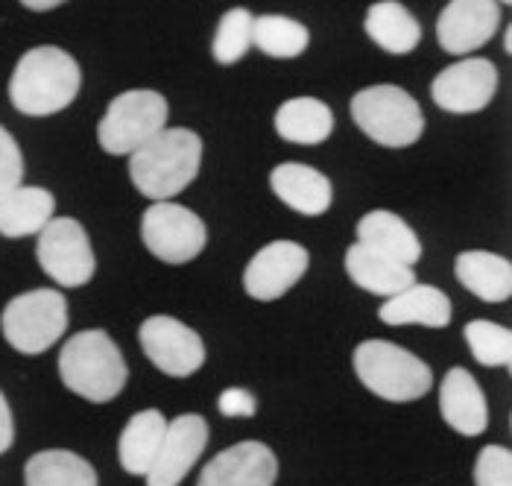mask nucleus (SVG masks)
<instances>
[{"label": "nucleus", "instance_id": "5701e85b", "mask_svg": "<svg viewBox=\"0 0 512 486\" xmlns=\"http://www.w3.org/2000/svg\"><path fill=\"white\" fill-rule=\"evenodd\" d=\"M366 36L375 41L381 50L393 56H407L419 47L422 41V27L410 15V9L398 0H378L366 12Z\"/></svg>", "mask_w": 512, "mask_h": 486}, {"label": "nucleus", "instance_id": "c85d7f7f", "mask_svg": "<svg viewBox=\"0 0 512 486\" xmlns=\"http://www.w3.org/2000/svg\"><path fill=\"white\" fill-rule=\"evenodd\" d=\"M466 343L472 349L474 361L483 366H504L512 364V334L504 325L489 323V320H472L466 325Z\"/></svg>", "mask_w": 512, "mask_h": 486}, {"label": "nucleus", "instance_id": "423d86ee", "mask_svg": "<svg viewBox=\"0 0 512 486\" xmlns=\"http://www.w3.org/2000/svg\"><path fill=\"white\" fill-rule=\"evenodd\" d=\"M6 343L21 355L47 352L68 328V302L59 290L39 287L15 296L0 317Z\"/></svg>", "mask_w": 512, "mask_h": 486}, {"label": "nucleus", "instance_id": "412c9836", "mask_svg": "<svg viewBox=\"0 0 512 486\" xmlns=\"http://www.w3.org/2000/svg\"><path fill=\"white\" fill-rule=\"evenodd\" d=\"M454 276L483 302H507L512 296L510 261L495 252H483V249L460 252L454 261Z\"/></svg>", "mask_w": 512, "mask_h": 486}, {"label": "nucleus", "instance_id": "bb28decb", "mask_svg": "<svg viewBox=\"0 0 512 486\" xmlns=\"http://www.w3.org/2000/svg\"><path fill=\"white\" fill-rule=\"evenodd\" d=\"M311 33L287 15H261L252 24V44L270 59H296L308 50Z\"/></svg>", "mask_w": 512, "mask_h": 486}, {"label": "nucleus", "instance_id": "6ab92c4d", "mask_svg": "<svg viewBox=\"0 0 512 486\" xmlns=\"http://www.w3.org/2000/svg\"><path fill=\"white\" fill-rule=\"evenodd\" d=\"M378 317L387 325L445 328L451 323V299L434 284H410L407 290L384 299Z\"/></svg>", "mask_w": 512, "mask_h": 486}, {"label": "nucleus", "instance_id": "f3484780", "mask_svg": "<svg viewBox=\"0 0 512 486\" xmlns=\"http://www.w3.org/2000/svg\"><path fill=\"white\" fill-rule=\"evenodd\" d=\"M270 185H273L281 203L293 208L296 214H305V217L325 214L331 208V200H334L331 179L325 173H319L316 167H308V164H278L270 176Z\"/></svg>", "mask_w": 512, "mask_h": 486}, {"label": "nucleus", "instance_id": "f03ea898", "mask_svg": "<svg viewBox=\"0 0 512 486\" xmlns=\"http://www.w3.org/2000/svg\"><path fill=\"white\" fill-rule=\"evenodd\" d=\"M199 164L202 138L197 132L164 126L129 156V176L144 197H150L153 203H164L182 194L197 179Z\"/></svg>", "mask_w": 512, "mask_h": 486}, {"label": "nucleus", "instance_id": "ddd939ff", "mask_svg": "<svg viewBox=\"0 0 512 486\" xmlns=\"http://www.w3.org/2000/svg\"><path fill=\"white\" fill-rule=\"evenodd\" d=\"M501 27L498 0H451L436 18L439 47L451 56H469L486 41L495 39Z\"/></svg>", "mask_w": 512, "mask_h": 486}, {"label": "nucleus", "instance_id": "f8f14e48", "mask_svg": "<svg viewBox=\"0 0 512 486\" xmlns=\"http://www.w3.org/2000/svg\"><path fill=\"white\" fill-rule=\"evenodd\" d=\"M311 255L302 243L273 241L255 252V258L246 264L243 287L258 302L281 299L287 290H293L296 282L308 273Z\"/></svg>", "mask_w": 512, "mask_h": 486}, {"label": "nucleus", "instance_id": "72a5a7b5", "mask_svg": "<svg viewBox=\"0 0 512 486\" xmlns=\"http://www.w3.org/2000/svg\"><path fill=\"white\" fill-rule=\"evenodd\" d=\"M27 9H33V12H50V9H56V6H62V3H68V0H21Z\"/></svg>", "mask_w": 512, "mask_h": 486}, {"label": "nucleus", "instance_id": "c756f323", "mask_svg": "<svg viewBox=\"0 0 512 486\" xmlns=\"http://www.w3.org/2000/svg\"><path fill=\"white\" fill-rule=\"evenodd\" d=\"M477 486H512V454L504 446H486L474 463Z\"/></svg>", "mask_w": 512, "mask_h": 486}, {"label": "nucleus", "instance_id": "4468645a", "mask_svg": "<svg viewBox=\"0 0 512 486\" xmlns=\"http://www.w3.org/2000/svg\"><path fill=\"white\" fill-rule=\"evenodd\" d=\"M208 446V422L199 413H185L167 422L156 460L147 472V486H179Z\"/></svg>", "mask_w": 512, "mask_h": 486}, {"label": "nucleus", "instance_id": "2eb2a0df", "mask_svg": "<svg viewBox=\"0 0 512 486\" xmlns=\"http://www.w3.org/2000/svg\"><path fill=\"white\" fill-rule=\"evenodd\" d=\"M278 460L273 448L255 440L220 451L199 475L197 486H273Z\"/></svg>", "mask_w": 512, "mask_h": 486}, {"label": "nucleus", "instance_id": "20e7f679", "mask_svg": "<svg viewBox=\"0 0 512 486\" xmlns=\"http://www.w3.org/2000/svg\"><path fill=\"white\" fill-rule=\"evenodd\" d=\"M355 372L369 393L387 402H416L434 384L431 366L387 340L360 343L355 349Z\"/></svg>", "mask_w": 512, "mask_h": 486}, {"label": "nucleus", "instance_id": "1a4fd4ad", "mask_svg": "<svg viewBox=\"0 0 512 486\" xmlns=\"http://www.w3.org/2000/svg\"><path fill=\"white\" fill-rule=\"evenodd\" d=\"M144 246L164 264H188L205 249L208 232L191 208L179 203H153L141 217Z\"/></svg>", "mask_w": 512, "mask_h": 486}, {"label": "nucleus", "instance_id": "a878e982", "mask_svg": "<svg viewBox=\"0 0 512 486\" xmlns=\"http://www.w3.org/2000/svg\"><path fill=\"white\" fill-rule=\"evenodd\" d=\"M24 486H97L94 466L74 451H39L24 466Z\"/></svg>", "mask_w": 512, "mask_h": 486}, {"label": "nucleus", "instance_id": "7ed1b4c3", "mask_svg": "<svg viewBox=\"0 0 512 486\" xmlns=\"http://www.w3.org/2000/svg\"><path fill=\"white\" fill-rule=\"evenodd\" d=\"M59 375L71 393L103 405V402H112L123 393L129 369H126V361L120 355L118 343L106 331L91 328V331L74 334L62 346Z\"/></svg>", "mask_w": 512, "mask_h": 486}, {"label": "nucleus", "instance_id": "dca6fc26", "mask_svg": "<svg viewBox=\"0 0 512 486\" xmlns=\"http://www.w3.org/2000/svg\"><path fill=\"white\" fill-rule=\"evenodd\" d=\"M439 413L442 419L463 437H477L489 425V407L480 384L463 366L448 369L439 384Z\"/></svg>", "mask_w": 512, "mask_h": 486}, {"label": "nucleus", "instance_id": "6e6552de", "mask_svg": "<svg viewBox=\"0 0 512 486\" xmlns=\"http://www.w3.org/2000/svg\"><path fill=\"white\" fill-rule=\"evenodd\" d=\"M41 270L59 287H82L91 282L97 258L88 241V232L74 217H53L39 232L36 246Z\"/></svg>", "mask_w": 512, "mask_h": 486}, {"label": "nucleus", "instance_id": "aec40b11", "mask_svg": "<svg viewBox=\"0 0 512 486\" xmlns=\"http://www.w3.org/2000/svg\"><path fill=\"white\" fill-rule=\"evenodd\" d=\"M357 243L393 258L398 264H407L413 267L419 258H422V243L419 235L398 217L393 211H369L360 217L357 223Z\"/></svg>", "mask_w": 512, "mask_h": 486}, {"label": "nucleus", "instance_id": "f257e3e1", "mask_svg": "<svg viewBox=\"0 0 512 486\" xmlns=\"http://www.w3.org/2000/svg\"><path fill=\"white\" fill-rule=\"evenodd\" d=\"M82 74L77 59L62 47H33L27 50L9 80V100L21 115L47 118L68 109L79 94Z\"/></svg>", "mask_w": 512, "mask_h": 486}, {"label": "nucleus", "instance_id": "2f4dec72", "mask_svg": "<svg viewBox=\"0 0 512 486\" xmlns=\"http://www.w3.org/2000/svg\"><path fill=\"white\" fill-rule=\"evenodd\" d=\"M217 407H220V413L229 416V419H249V416L258 413L255 396H252L249 390H243V387H229V390H223L220 399H217Z\"/></svg>", "mask_w": 512, "mask_h": 486}, {"label": "nucleus", "instance_id": "0eeeda50", "mask_svg": "<svg viewBox=\"0 0 512 486\" xmlns=\"http://www.w3.org/2000/svg\"><path fill=\"white\" fill-rule=\"evenodd\" d=\"M167 100L153 88L118 94L97 126V141L109 156H132L167 126Z\"/></svg>", "mask_w": 512, "mask_h": 486}, {"label": "nucleus", "instance_id": "4be33fe9", "mask_svg": "<svg viewBox=\"0 0 512 486\" xmlns=\"http://www.w3.org/2000/svg\"><path fill=\"white\" fill-rule=\"evenodd\" d=\"M56 200L50 191L18 185L6 197H0V235L3 238H30L53 220Z\"/></svg>", "mask_w": 512, "mask_h": 486}, {"label": "nucleus", "instance_id": "9b49d317", "mask_svg": "<svg viewBox=\"0 0 512 486\" xmlns=\"http://www.w3.org/2000/svg\"><path fill=\"white\" fill-rule=\"evenodd\" d=\"M498 91V68L489 59L469 56L436 74L431 94L439 109L451 115H472L492 103Z\"/></svg>", "mask_w": 512, "mask_h": 486}, {"label": "nucleus", "instance_id": "393cba45", "mask_svg": "<svg viewBox=\"0 0 512 486\" xmlns=\"http://www.w3.org/2000/svg\"><path fill=\"white\" fill-rule=\"evenodd\" d=\"M331 129H334V115L328 103L316 97H293L276 112L278 138L290 144L314 147V144L328 141Z\"/></svg>", "mask_w": 512, "mask_h": 486}, {"label": "nucleus", "instance_id": "39448f33", "mask_svg": "<svg viewBox=\"0 0 512 486\" xmlns=\"http://www.w3.org/2000/svg\"><path fill=\"white\" fill-rule=\"evenodd\" d=\"M352 118L375 144L401 150L422 138L425 115L419 103L398 85H372L352 97Z\"/></svg>", "mask_w": 512, "mask_h": 486}, {"label": "nucleus", "instance_id": "9d476101", "mask_svg": "<svg viewBox=\"0 0 512 486\" xmlns=\"http://www.w3.org/2000/svg\"><path fill=\"white\" fill-rule=\"evenodd\" d=\"M138 340L153 366L170 378H188L205 364V346L197 331L167 314H156L144 320Z\"/></svg>", "mask_w": 512, "mask_h": 486}, {"label": "nucleus", "instance_id": "b1692460", "mask_svg": "<svg viewBox=\"0 0 512 486\" xmlns=\"http://www.w3.org/2000/svg\"><path fill=\"white\" fill-rule=\"evenodd\" d=\"M167 431V419L161 416V410H141L135 413L118 443V460L123 472L135 475V478H147L153 460H156L161 440Z\"/></svg>", "mask_w": 512, "mask_h": 486}, {"label": "nucleus", "instance_id": "cd10ccee", "mask_svg": "<svg viewBox=\"0 0 512 486\" xmlns=\"http://www.w3.org/2000/svg\"><path fill=\"white\" fill-rule=\"evenodd\" d=\"M252 24H255V15L249 9H229L220 24H217V33H214V44H211V53L220 65H235L240 62L249 47H252Z\"/></svg>", "mask_w": 512, "mask_h": 486}, {"label": "nucleus", "instance_id": "473e14b6", "mask_svg": "<svg viewBox=\"0 0 512 486\" xmlns=\"http://www.w3.org/2000/svg\"><path fill=\"white\" fill-rule=\"evenodd\" d=\"M15 440V422H12V410H9V402L3 399L0 393V454H6L9 446Z\"/></svg>", "mask_w": 512, "mask_h": 486}, {"label": "nucleus", "instance_id": "7c9ffc66", "mask_svg": "<svg viewBox=\"0 0 512 486\" xmlns=\"http://www.w3.org/2000/svg\"><path fill=\"white\" fill-rule=\"evenodd\" d=\"M24 179V156L18 141L9 135V129L0 126V197H6L12 188H18Z\"/></svg>", "mask_w": 512, "mask_h": 486}, {"label": "nucleus", "instance_id": "f704fd0d", "mask_svg": "<svg viewBox=\"0 0 512 486\" xmlns=\"http://www.w3.org/2000/svg\"><path fill=\"white\" fill-rule=\"evenodd\" d=\"M498 3H512V0H498Z\"/></svg>", "mask_w": 512, "mask_h": 486}, {"label": "nucleus", "instance_id": "a211bd4d", "mask_svg": "<svg viewBox=\"0 0 512 486\" xmlns=\"http://www.w3.org/2000/svg\"><path fill=\"white\" fill-rule=\"evenodd\" d=\"M346 273H349V279L360 290H366L372 296H384V299H390L395 293L407 290L410 284H416L413 267L398 264L393 258L363 246V243H352L349 246V252H346Z\"/></svg>", "mask_w": 512, "mask_h": 486}]
</instances>
